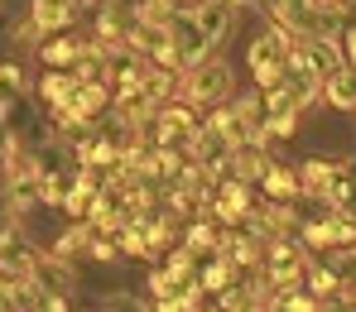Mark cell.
<instances>
[{"label": "cell", "instance_id": "obj_1", "mask_svg": "<svg viewBox=\"0 0 356 312\" xmlns=\"http://www.w3.org/2000/svg\"><path fill=\"white\" fill-rule=\"evenodd\" d=\"M289 53H294V34H289V29L260 34V39L250 44V53H245L255 87H265V92H270V87H280V82H284V62H289Z\"/></svg>", "mask_w": 356, "mask_h": 312}, {"label": "cell", "instance_id": "obj_2", "mask_svg": "<svg viewBox=\"0 0 356 312\" xmlns=\"http://www.w3.org/2000/svg\"><path fill=\"white\" fill-rule=\"evenodd\" d=\"M188 101H197V106H217V101H227L232 96V67L227 62H197L193 72H188Z\"/></svg>", "mask_w": 356, "mask_h": 312}, {"label": "cell", "instance_id": "obj_3", "mask_svg": "<svg viewBox=\"0 0 356 312\" xmlns=\"http://www.w3.org/2000/svg\"><path fill=\"white\" fill-rule=\"evenodd\" d=\"M169 34H174V44H178V58H183V62H193V67L207 58V49H212V39H207V34H202V24L193 19V10L174 15Z\"/></svg>", "mask_w": 356, "mask_h": 312}, {"label": "cell", "instance_id": "obj_4", "mask_svg": "<svg viewBox=\"0 0 356 312\" xmlns=\"http://www.w3.org/2000/svg\"><path fill=\"white\" fill-rule=\"evenodd\" d=\"M298 274H303V254H298L294 245H280L270 250V264H265V284L275 288V293H284V288H294Z\"/></svg>", "mask_w": 356, "mask_h": 312}, {"label": "cell", "instance_id": "obj_5", "mask_svg": "<svg viewBox=\"0 0 356 312\" xmlns=\"http://www.w3.org/2000/svg\"><path fill=\"white\" fill-rule=\"evenodd\" d=\"M193 19L202 24V34H207L212 44H222V39L232 34V24H236V5H232V0H207V5H193Z\"/></svg>", "mask_w": 356, "mask_h": 312}, {"label": "cell", "instance_id": "obj_6", "mask_svg": "<svg viewBox=\"0 0 356 312\" xmlns=\"http://www.w3.org/2000/svg\"><path fill=\"white\" fill-rule=\"evenodd\" d=\"M303 53H308V62H313V72L323 77V87H327V82H332V77H337V72L347 67V53H342V49H337V44H332L327 34L308 39V44H303Z\"/></svg>", "mask_w": 356, "mask_h": 312}, {"label": "cell", "instance_id": "obj_7", "mask_svg": "<svg viewBox=\"0 0 356 312\" xmlns=\"http://www.w3.org/2000/svg\"><path fill=\"white\" fill-rule=\"evenodd\" d=\"M298 111L303 106H298L284 87H270V96H265V135H289Z\"/></svg>", "mask_w": 356, "mask_h": 312}, {"label": "cell", "instance_id": "obj_8", "mask_svg": "<svg viewBox=\"0 0 356 312\" xmlns=\"http://www.w3.org/2000/svg\"><path fill=\"white\" fill-rule=\"evenodd\" d=\"M327 207H332V211H342V216H356V168H352V164H337V168H332Z\"/></svg>", "mask_w": 356, "mask_h": 312}, {"label": "cell", "instance_id": "obj_9", "mask_svg": "<svg viewBox=\"0 0 356 312\" xmlns=\"http://www.w3.org/2000/svg\"><path fill=\"white\" fill-rule=\"evenodd\" d=\"M34 284H39L44 293H54V298H67V288H72L67 259H63V254H54V259H39V264H34Z\"/></svg>", "mask_w": 356, "mask_h": 312}, {"label": "cell", "instance_id": "obj_10", "mask_svg": "<svg viewBox=\"0 0 356 312\" xmlns=\"http://www.w3.org/2000/svg\"><path fill=\"white\" fill-rule=\"evenodd\" d=\"M34 250L24 245L15 231H5V279H34Z\"/></svg>", "mask_w": 356, "mask_h": 312}, {"label": "cell", "instance_id": "obj_11", "mask_svg": "<svg viewBox=\"0 0 356 312\" xmlns=\"http://www.w3.org/2000/svg\"><path fill=\"white\" fill-rule=\"evenodd\" d=\"M82 53H87V49H82L77 39L58 34V29H54V39H44V44H39V58L49 62V67H72V62L82 58Z\"/></svg>", "mask_w": 356, "mask_h": 312}, {"label": "cell", "instance_id": "obj_12", "mask_svg": "<svg viewBox=\"0 0 356 312\" xmlns=\"http://www.w3.org/2000/svg\"><path fill=\"white\" fill-rule=\"evenodd\" d=\"M232 173L245 178V183H260L265 173H270V159H265V149L260 144H241L236 159H232Z\"/></svg>", "mask_w": 356, "mask_h": 312}, {"label": "cell", "instance_id": "obj_13", "mask_svg": "<svg viewBox=\"0 0 356 312\" xmlns=\"http://www.w3.org/2000/svg\"><path fill=\"white\" fill-rule=\"evenodd\" d=\"M72 10H77V0H34V29H63L67 19H72Z\"/></svg>", "mask_w": 356, "mask_h": 312}, {"label": "cell", "instance_id": "obj_14", "mask_svg": "<svg viewBox=\"0 0 356 312\" xmlns=\"http://www.w3.org/2000/svg\"><path fill=\"white\" fill-rule=\"evenodd\" d=\"M260 187H265L275 202H298V197H303V178L289 173V168H270V173L260 178Z\"/></svg>", "mask_w": 356, "mask_h": 312}, {"label": "cell", "instance_id": "obj_15", "mask_svg": "<svg viewBox=\"0 0 356 312\" xmlns=\"http://www.w3.org/2000/svg\"><path fill=\"white\" fill-rule=\"evenodd\" d=\"M323 92H327V101H332L337 111H356V67L347 62V67H342V72H337Z\"/></svg>", "mask_w": 356, "mask_h": 312}, {"label": "cell", "instance_id": "obj_16", "mask_svg": "<svg viewBox=\"0 0 356 312\" xmlns=\"http://www.w3.org/2000/svg\"><path fill=\"white\" fill-rule=\"evenodd\" d=\"M5 178H10V183H34V178H39V164H34L15 139H10V149H5Z\"/></svg>", "mask_w": 356, "mask_h": 312}, {"label": "cell", "instance_id": "obj_17", "mask_svg": "<svg viewBox=\"0 0 356 312\" xmlns=\"http://www.w3.org/2000/svg\"><path fill=\"white\" fill-rule=\"evenodd\" d=\"M303 197H327V183H332V168L323 164V159H313V164H303Z\"/></svg>", "mask_w": 356, "mask_h": 312}, {"label": "cell", "instance_id": "obj_18", "mask_svg": "<svg viewBox=\"0 0 356 312\" xmlns=\"http://www.w3.org/2000/svg\"><path fill=\"white\" fill-rule=\"evenodd\" d=\"M275 308H289V312H313V308H327V303H323V293L284 288V293H275Z\"/></svg>", "mask_w": 356, "mask_h": 312}, {"label": "cell", "instance_id": "obj_19", "mask_svg": "<svg viewBox=\"0 0 356 312\" xmlns=\"http://www.w3.org/2000/svg\"><path fill=\"white\" fill-rule=\"evenodd\" d=\"M332 288H337V269H313V293H323V298H327Z\"/></svg>", "mask_w": 356, "mask_h": 312}, {"label": "cell", "instance_id": "obj_20", "mask_svg": "<svg viewBox=\"0 0 356 312\" xmlns=\"http://www.w3.org/2000/svg\"><path fill=\"white\" fill-rule=\"evenodd\" d=\"M342 49H347V62H352V67H356V24H352V29H347V39H342Z\"/></svg>", "mask_w": 356, "mask_h": 312}, {"label": "cell", "instance_id": "obj_21", "mask_svg": "<svg viewBox=\"0 0 356 312\" xmlns=\"http://www.w3.org/2000/svg\"><path fill=\"white\" fill-rule=\"evenodd\" d=\"M5 87H24V77H19V67H15V62H5Z\"/></svg>", "mask_w": 356, "mask_h": 312}]
</instances>
